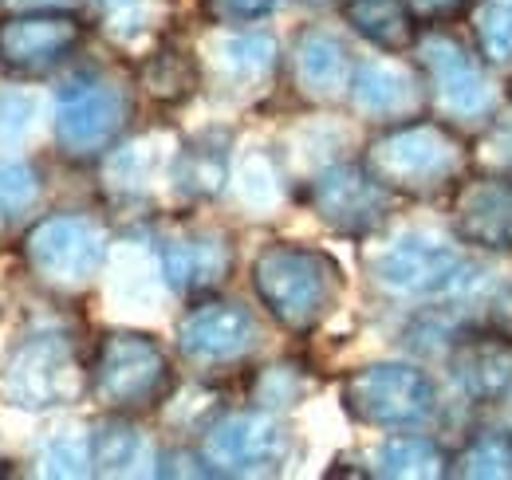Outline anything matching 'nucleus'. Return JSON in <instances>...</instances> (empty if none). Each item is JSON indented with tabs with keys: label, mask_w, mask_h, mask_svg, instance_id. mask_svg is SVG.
<instances>
[{
	"label": "nucleus",
	"mask_w": 512,
	"mask_h": 480,
	"mask_svg": "<svg viewBox=\"0 0 512 480\" xmlns=\"http://www.w3.org/2000/svg\"><path fill=\"white\" fill-rule=\"evenodd\" d=\"M363 276L390 303L402 307H461L473 315L477 300L497 276H489V256L469 252L442 229H383L363 240ZM477 323V319H473Z\"/></svg>",
	"instance_id": "obj_1"
},
{
	"label": "nucleus",
	"mask_w": 512,
	"mask_h": 480,
	"mask_svg": "<svg viewBox=\"0 0 512 480\" xmlns=\"http://www.w3.org/2000/svg\"><path fill=\"white\" fill-rule=\"evenodd\" d=\"M249 288L272 327L292 339H308L339 311L347 276L320 244L268 240L249 260Z\"/></svg>",
	"instance_id": "obj_2"
},
{
	"label": "nucleus",
	"mask_w": 512,
	"mask_h": 480,
	"mask_svg": "<svg viewBox=\"0 0 512 480\" xmlns=\"http://www.w3.org/2000/svg\"><path fill=\"white\" fill-rule=\"evenodd\" d=\"M359 158L398 201H446L473 174V138L434 115H422L371 130Z\"/></svg>",
	"instance_id": "obj_3"
},
{
	"label": "nucleus",
	"mask_w": 512,
	"mask_h": 480,
	"mask_svg": "<svg viewBox=\"0 0 512 480\" xmlns=\"http://www.w3.org/2000/svg\"><path fill=\"white\" fill-rule=\"evenodd\" d=\"M138 87L107 63H75L52 95V142L71 166H99L134 126Z\"/></svg>",
	"instance_id": "obj_4"
},
{
	"label": "nucleus",
	"mask_w": 512,
	"mask_h": 480,
	"mask_svg": "<svg viewBox=\"0 0 512 480\" xmlns=\"http://www.w3.org/2000/svg\"><path fill=\"white\" fill-rule=\"evenodd\" d=\"M178 386V355L150 331L111 327L87 355V398L99 402L103 414H162Z\"/></svg>",
	"instance_id": "obj_5"
},
{
	"label": "nucleus",
	"mask_w": 512,
	"mask_h": 480,
	"mask_svg": "<svg viewBox=\"0 0 512 480\" xmlns=\"http://www.w3.org/2000/svg\"><path fill=\"white\" fill-rule=\"evenodd\" d=\"M410 60L418 63L426 79L430 115L457 126L469 138L497 115V107L512 91L505 75L481 60L473 40L453 24H426L418 44L410 48Z\"/></svg>",
	"instance_id": "obj_6"
},
{
	"label": "nucleus",
	"mask_w": 512,
	"mask_h": 480,
	"mask_svg": "<svg viewBox=\"0 0 512 480\" xmlns=\"http://www.w3.org/2000/svg\"><path fill=\"white\" fill-rule=\"evenodd\" d=\"M339 406L355 425L375 433L434 429L446 410V394L430 362L402 355L351 366L339 378Z\"/></svg>",
	"instance_id": "obj_7"
},
{
	"label": "nucleus",
	"mask_w": 512,
	"mask_h": 480,
	"mask_svg": "<svg viewBox=\"0 0 512 480\" xmlns=\"http://www.w3.org/2000/svg\"><path fill=\"white\" fill-rule=\"evenodd\" d=\"M24 264L52 296H83L107 268L115 252V233L99 213L60 209L40 217L24 233Z\"/></svg>",
	"instance_id": "obj_8"
},
{
	"label": "nucleus",
	"mask_w": 512,
	"mask_h": 480,
	"mask_svg": "<svg viewBox=\"0 0 512 480\" xmlns=\"http://www.w3.org/2000/svg\"><path fill=\"white\" fill-rule=\"evenodd\" d=\"M264 351V323L237 296H197L174 323V355L197 378H225L249 370Z\"/></svg>",
	"instance_id": "obj_9"
},
{
	"label": "nucleus",
	"mask_w": 512,
	"mask_h": 480,
	"mask_svg": "<svg viewBox=\"0 0 512 480\" xmlns=\"http://www.w3.org/2000/svg\"><path fill=\"white\" fill-rule=\"evenodd\" d=\"M138 229L154 248L170 296L190 303L197 296L225 292V284L233 280L237 237L225 225L178 213V217H146Z\"/></svg>",
	"instance_id": "obj_10"
},
{
	"label": "nucleus",
	"mask_w": 512,
	"mask_h": 480,
	"mask_svg": "<svg viewBox=\"0 0 512 480\" xmlns=\"http://www.w3.org/2000/svg\"><path fill=\"white\" fill-rule=\"evenodd\" d=\"M296 205H304L327 233L363 244L394 225L402 201L363 166V158H335L296 181Z\"/></svg>",
	"instance_id": "obj_11"
},
{
	"label": "nucleus",
	"mask_w": 512,
	"mask_h": 480,
	"mask_svg": "<svg viewBox=\"0 0 512 480\" xmlns=\"http://www.w3.org/2000/svg\"><path fill=\"white\" fill-rule=\"evenodd\" d=\"M87 355L64 327L24 335L0 366V394L20 410H56L87 394Z\"/></svg>",
	"instance_id": "obj_12"
},
{
	"label": "nucleus",
	"mask_w": 512,
	"mask_h": 480,
	"mask_svg": "<svg viewBox=\"0 0 512 480\" xmlns=\"http://www.w3.org/2000/svg\"><path fill=\"white\" fill-rule=\"evenodd\" d=\"M213 477H280L296 457V433L284 414L241 406L225 410L193 437Z\"/></svg>",
	"instance_id": "obj_13"
},
{
	"label": "nucleus",
	"mask_w": 512,
	"mask_h": 480,
	"mask_svg": "<svg viewBox=\"0 0 512 480\" xmlns=\"http://www.w3.org/2000/svg\"><path fill=\"white\" fill-rule=\"evenodd\" d=\"M91 24L75 8H16L0 20V67L20 79L52 75L83 52Z\"/></svg>",
	"instance_id": "obj_14"
},
{
	"label": "nucleus",
	"mask_w": 512,
	"mask_h": 480,
	"mask_svg": "<svg viewBox=\"0 0 512 480\" xmlns=\"http://www.w3.org/2000/svg\"><path fill=\"white\" fill-rule=\"evenodd\" d=\"M182 134L170 130H138L127 134L103 162H99V189L115 213L130 217H158V197H170V162Z\"/></svg>",
	"instance_id": "obj_15"
},
{
	"label": "nucleus",
	"mask_w": 512,
	"mask_h": 480,
	"mask_svg": "<svg viewBox=\"0 0 512 480\" xmlns=\"http://www.w3.org/2000/svg\"><path fill=\"white\" fill-rule=\"evenodd\" d=\"M197 52L205 67V91L213 87L229 99H260L284 75V48L260 24L213 28Z\"/></svg>",
	"instance_id": "obj_16"
},
{
	"label": "nucleus",
	"mask_w": 512,
	"mask_h": 480,
	"mask_svg": "<svg viewBox=\"0 0 512 480\" xmlns=\"http://www.w3.org/2000/svg\"><path fill=\"white\" fill-rule=\"evenodd\" d=\"M347 107L363 126L383 130V126H398V122L430 115V91H426V79L410 56L375 52V56H359V63H355Z\"/></svg>",
	"instance_id": "obj_17"
},
{
	"label": "nucleus",
	"mask_w": 512,
	"mask_h": 480,
	"mask_svg": "<svg viewBox=\"0 0 512 480\" xmlns=\"http://www.w3.org/2000/svg\"><path fill=\"white\" fill-rule=\"evenodd\" d=\"M453 394L477 414H512V343L469 323L442 359Z\"/></svg>",
	"instance_id": "obj_18"
},
{
	"label": "nucleus",
	"mask_w": 512,
	"mask_h": 480,
	"mask_svg": "<svg viewBox=\"0 0 512 480\" xmlns=\"http://www.w3.org/2000/svg\"><path fill=\"white\" fill-rule=\"evenodd\" d=\"M355 48L351 40L331 24H304L296 28L288 52H284V75L308 107H339L347 103L351 79H355Z\"/></svg>",
	"instance_id": "obj_19"
},
{
	"label": "nucleus",
	"mask_w": 512,
	"mask_h": 480,
	"mask_svg": "<svg viewBox=\"0 0 512 480\" xmlns=\"http://www.w3.org/2000/svg\"><path fill=\"white\" fill-rule=\"evenodd\" d=\"M449 233L469 252L505 260L512 256V174L473 170L446 197Z\"/></svg>",
	"instance_id": "obj_20"
},
{
	"label": "nucleus",
	"mask_w": 512,
	"mask_h": 480,
	"mask_svg": "<svg viewBox=\"0 0 512 480\" xmlns=\"http://www.w3.org/2000/svg\"><path fill=\"white\" fill-rule=\"evenodd\" d=\"M237 162V134L233 126H201L186 138H178L174 162H170V201L182 213H197L229 193Z\"/></svg>",
	"instance_id": "obj_21"
},
{
	"label": "nucleus",
	"mask_w": 512,
	"mask_h": 480,
	"mask_svg": "<svg viewBox=\"0 0 512 480\" xmlns=\"http://www.w3.org/2000/svg\"><path fill=\"white\" fill-rule=\"evenodd\" d=\"M134 87L138 99L162 107V111H178L190 99L205 91V67L201 52L182 36H158L142 60L134 63Z\"/></svg>",
	"instance_id": "obj_22"
},
{
	"label": "nucleus",
	"mask_w": 512,
	"mask_h": 480,
	"mask_svg": "<svg viewBox=\"0 0 512 480\" xmlns=\"http://www.w3.org/2000/svg\"><path fill=\"white\" fill-rule=\"evenodd\" d=\"M363 465L375 480H449V445L434 429H390Z\"/></svg>",
	"instance_id": "obj_23"
},
{
	"label": "nucleus",
	"mask_w": 512,
	"mask_h": 480,
	"mask_svg": "<svg viewBox=\"0 0 512 480\" xmlns=\"http://www.w3.org/2000/svg\"><path fill=\"white\" fill-rule=\"evenodd\" d=\"M335 12L355 40L386 56H410V48L426 28L410 8V0H339Z\"/></svg>",
	"instance_id": "obj_24"
},
{
	"label": "nucleus",
	"mask_w": 512,
	"mask_h": 480,
	"mask_svg": "<svg viewBox=\"0 0 512 480\" xmlns=\"http://www.w3.org/2000/svg\"><path fill=\"white\" fill-rule=\"evenodd\" d=\"M95 477H158V445L142 418L103 414L91 425Z\"/></svg>",
	"instance_id": "obj_25"
},
{
	"label": "nucleus",
	"mask_w": 512,
	"mask_h": 480,
	"mask_svg": "<svg viewBox=\"0 0 512 480\" xmlns=\"http://www.w3.org/2000/svg\"><path fill=\"white\" fill-rule=\"evenodd\" d=\"M449 480H512V418L473 421L449 445Z\"/></svg>",
	"instance_id": "obj_26"
},
{
	"label": "nucleus",
	"mask_w": 512,
	"mask_h": 480,
	"mask_svg": "<svg viewBox=\"0 0 512 480\" xmlns=\"http://www.w3.org/2000/svg\"><path fill=\"white\" fill-rule=\"evenodd\" d=\"M229 193L253 217H272L284 201H296V185L284 170V158L276 150H268V146H253V150L237 154Z\"/></svg>",
	"instance_id": "obj_27"
},
{
	"label": "nucleus",
	"mask_w": 512,
	"mask_h": 480,
	"mask_svg": "<svg viewBox=\"0 0 512 480\" xmlns=\"http://www.w3.org/2000/svg\"><path fill=\"white\" fill-rule=\"evenodd\" d=\"M91 4L99 32L119 48H142V44L150 48L170 20V0H91Z\"/></svg>",
	"instance_id": "obj_28"
},
{
	"label": "nucleus",
	"mask_w": 512,
	"mask_h": 480,
	"mask_svg": "<svg viewBox=\"0 0 512 480\" xmlns=\"http://www.w3.org/2000/svg\"><path fill=\"white\" fill-rule=\"evenodd\" d=\"M312 390H316L312 370L296 359H276V362H264V366H249V382H245L249 406L272 410V414L296 410Z\"/></svg>",
	"instance_id": "obj_29"
},
{
	"label": "nucleus",
	"mask_w": 512,
	"mask_h": 480,
	"mask_svg": "<svg viewBox=\"0 0 512 480\" xmlns=\"http://www.w3.org/2000/svg\"><path fill=\"white\" fill-rule=\"evenodd\" d=\"M461 24L481 60L512 79V0H469Z\"/></svg>",
	"instance_id": "obj_30"
},
{
	"label": "nucleus",
	"mask_w": 512,
	"mask_h": 480,
	"mask_svg": "<svg viewBox=\"0 0 512 480\" xmlns=\"http://www.w3.org/2000/svg\"><path fill=\"white\" fill-rule=\"evenodd\" d=\"M36 465H40L44 477H95L91 425H60V429H52L36 449Z\"/></svg>",
	"instance_id": "obj_31"
},
{
	"label": "nucleus",
	"mask_w": 512,
	"mask_h": 480,
	"mask_svg": "<svg viewBox=\"0 0 512 480\" xmlns=\"http://www.w3.org/2000/svg\"><path fill=\"white\" fill-rule=\"evenodd\" d=\"M44 115V95L24 87V83H8L0 87V146H20L36 134Z\"/></svg>",
	"instance_id": "obj_32"
},
{
	"label": "nucleus",
	"mask_w": 512,
	"mask_h": 480,
	"mask_svg": "<svg viewBox=\"0 0 512 480\" xmlns=\"http://www.w3.org/2000/svg\"><path fill=\"white\" fill-rule=\"evenodd\" d=\"M473 170L512 174V91L497 115L473 134Z\"/></svg>",
	"instance_id": "obj_33"
},
{
	"label": "nucleus",
	"mask_w": 512,
	"mask_h": 480,
	"mask_svg": "<svg viewBox=\"0 0 512 480\" xmlns=\"http://www.w3.org/2000/svg\"><path fill=\"white\" fill-rule=\"evenodd\" d=\"M40 193H44V174L36 162L16 158V154L0 158V213L4 217L28 213L40 201Z\"/></svg>",
	"instance_id": "obj_34"
},
{
	"label": "nucleus",
	"mask_w": 512,
	"mask_h": 480,
	"mask_svg": "<svg viewBox=\"0 0 512 480\" xmlns=\"http://www.w3.org/2000/svg\"><path fill=\"white\" fill-rule=\"evenodd\" d=\"M288 0H197V12L209 28H245L272 20Z\"/></svg>",
	"instance_id": "obj_35"
},
{
	"label": "nucleus",
	"mask_w": 512,
	"mask_h": 480,
	"mask_svg": "<svg viewBox=\"0 0 512 480\" xmlns=\"http://www.w3.org/2000/svg\"><path fill=\"white\" fill-rule=\"evenodd\" d=\"M473 319L485 331H493V335H501V339L512 343V280H493L489 292L473 307Z\"/></svg>",
	"instance_id": "obj_36"
},
{
	"label": "nucleus",
	"mask_w": 512,
	"mask_h": 480,
	"mask_svg": "<svg viewBox=\"0 0 512 480\" xmlns=\"http://www.w3.org/2000/svg\"><path fill=\"white\" fill-rule=\"evenodd\" d=\"M158 477H193V480H213V469L201 453L197 441H182L170 449H158Z\"/></svg>",
	"instance_id": "obj_37"
},
{
	"label": "nucleus",
	"mask_w": 512,
	"mask_h": 480,
	"mask_svg": "<svg viewBox=\"0 0 512 480\" xmlns=\"http://www.w3.org/2000/svg\"><path fill=\"white\" fill-rule=\"evenodd\" d=\"M469 0H410L422 24H457Z\"/></svg>",
	"instance_id": "obj_38"
},
{
	"label": "nucleus",
	"mask_w": 512,
	"mask_h": 480,
	"mask_svg": "<svg viewBox=\"0 0 512 480\" xmlns=\"http://www.w3.org/2000/svg\"><path fill=\"white\" fill-rule=\"evenodd\" d=\"M16 8H71V0H12Z\"/></svg>",
	"instance_id": "obj_39"
},
{
	"label": "nucleus",
	"mask_w": 512,
	"mask_h": 480,
	"mask_svg": "<svg viewBox=\"0 0 512 480\" xmlns=\"http://www.w3.org/2000/svg\"><path fill=\"white\" fill-rule=\"evenodd\" d=\"M300 4H308V8H335L339 0H300Z\"/></svg>",
	"instance_id": "obj_40"
}]
</instances>
